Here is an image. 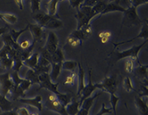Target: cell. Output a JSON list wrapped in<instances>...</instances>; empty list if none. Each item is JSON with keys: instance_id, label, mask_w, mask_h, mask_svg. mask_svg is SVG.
I'll list each match as a JSON object with an SVG mask.
<instances>
[{"instance_id": "cell-16", "label": "cell", "mask_w": 148, "mask_h": 115, "mask_svg": "<svg viewBox=\"0 0 148 115\" xmlns=\"http://www.w3.org/2000/svg\"><path fill=\"white\" fill-rule=\"evenodd\" d=\"M139 65L135 69V74L138 78L140 79L141 83H147V69L148 65H142L141 63H138Z\"/></svg>"}, {"instance_id": "cell-30", "label": "cell", "mask_w": 148, "mask_h": 115, "mask_svg": "<svg viewBox=\"0 0 148 115\" xmlns=\"http://www.w3.org/2000/svg\"><path fill=\"white\" fill-rule=\"evenodd\" d=\"M78 67V63L75 60H68L62 63V69L63 70H67L70 72H75L76 68Z\"/></svg>"}, {"instance_id": "cell-10", "label": "cell", "mask_w": 148, "mask_h": 115, "mask_svg": "<svg viewBox=\"0 0 148 115\" xmlns=\"http://www.w3.org/2000/svg\"><path fill=\"white\" fill-rule=\"evenodd\" d=\"M18 101L22 103L23 104H27L29 106H34L39 111L43 110V104H42V96L41 95H37L34 98L31 99H27V98H21L18 99Z\"/></svg>"}, {"instance_id": "cell-51", "label": "cell", "mask_w": 148, "mask_h": 115, "mask_svg": "<svg viewBox=\"0 0 148 115\" xmlns=\"http://www.w3.org/2000/svg\"><path fill=\"white\" fill-rule=\"evenodd\" d=\"M8 30V27H3V28H1L0 29V35L2 36L3 34H4V33H6Z\"/></svg>"}, {"instance_id": "cell-8", "label": "cell", "mask_w": 148, "mask_h": 115, "mask_svg": "<svg viewBox=\"0 0 148 115\" xmlns=\"http://www.w3.org/2000/svg\"><path fill=\"white\" fill-rule=\"evenodd\" d=\"M102 93L103 92L101 90L100 92L95 93L94 96H90L88 99L84 100L83 103H82V104H81V106L79 108L78 114L76 115H89L90 110V108L93 106L95 100L100 95H101Z\"/></svg>"}, {"instance_id": "cell-29", "label": "cell", "mask_w": 148, "mask_h": 115, "mask_svg": "<svg viewBox=\"0 0 148 115\" xmlns=\"http://www.w3.org/2000/svg\"><path fill=\"white\" fill-rule=\"evenodd\" d=\"M39 74L34 69H29L27 71V73L25 75V78L28 79V80H29L32 83V84H39Z\"/></svg>"}, {"instance_id": "cell-27", "label": "cell", "mask_w": 148, "mask_h": 115, "mask_svg": "<svg viewBox=\"0 0 148 115\" xmlns=\"http://www.w3.org/2000/svg\"><path fill=\"white\" fill-rule=\"evenodd\" d=\"M56 98L64 107H66L71 102V100L73 99V96L71 94H70V93H62L60 92L58 94H56Z\"/></svg>"}, {"instance_id": "cell-3", "label": "cell", "mask_w": 148, "mask_h": 115, "mask_svg": "<svg viewBox=\"0 0 148 115\" xmlns=\"http://www.w3.org/2000/svg\"><path fill=\"white\" fill-rule=\"evenodd\" d=\"M90 11L91 7L81 6L78 8V12L75 14V18L77 19V29L90 23L92 19L90 17Z\"/></svg>"}, {"instance_id": "cell-19", "label": "cell", "mask_w": 148, "mask_h": 115, "mask_svg": "<svg viewBox=\"0 0 148 115\" xmlns=\"http://www.w3.org/2000/svg\"><path fill=\"white\" fill-rule=\"evenodd\" d=\"M135 103L138 113L140 115H147V100H143L140 96H136L135 98Z\"/></svg>"}, {"instance_id": "cell-9", "label": "cell", "mask_w": 148, "mask_h": 115, "mask_svg": "<svg viewBox=\"0 0 148 115\" xmlns=\"http://www.w3.org/2000/svg\"><path fill=\"white\" fill-rule=\"evenodd\" d=\"M59 47V39L57 35L55 34L54 32L50 31L48 34V38H47L46 44L44 47L45 48H46L47 51L50 54H53L55 53V51L57 49V48Z\"/></svg>"}, {"instance_id": "cell-25", "label": "cell", "mask_w": 148, "mask_h": 115, "mask_svg": "<svg viewBox=\"0 0 148 115\" xmlns=\"http://www.w3.org/2000/svg\"><path fill=\"white\" fill-rule=\"evenodd\" d=\"M59 3V0H49L47 3L46 9L47 14L52 17H59L57 15V4Z\"/></svg>"}, {"instance_id": "cell-38", "label": "cell", "mask_w": 148, "mask_h": 115, "mask_svg": "<svg viewBox=\"0 0 148 115\" xmlns=\"http://www.w3.org/2000/svg\"><path fill=\"white\" fill-rule=\"evenodd\" d=\"M40 3H41V0H30L31 10L33 14L40 12Z\"/></svg>"}, {"instance_id": "cell-54", "label": "cell", "mask_w": 148, "mask_h": 115, "mask_svg": "<svg viewBox=\"0 0 148 115\" xmlns=\"http://www.w3.org/2000/svg\"><path fill=\"white\" fill-rule=\"evenodd\" d=\"M61 1H63V0H59V2H61Z\"/></svg>"}, {"instance_id": "cell-24", "label": "cell", "mask_w": 148, "mask_h": 115, "mask_svg": "<svg viewBox=\"0 0 148 115\" xmlns=\"http://www.w3.org/2000/svg\"><path fill=\"white\" fill-rule=\"evenodd\" d=\"M2 39H3V42L4 45H8V46L11 47L12 48L15 49V50H19L20 49L19 44L14 41V39L12 38L9 33H6L3 34L2 35Z\"/></svg>"}, {"instance_id": "cell-34", "label": "cell", "mask_w": 148, "mask_h": 115, "mask_svg": "<svg viewBox=\"0 0 148 115\" xmlns=\"http://www.w3.org/2000/svg\"><path fill=\"white\" fill-rule=\"evenodd\" d=\"M123 87L125 89L126 92H132L133 91L135 88H134V86L132 84V79L129 78V77H125L123 80Z\"/></svg>"}, {"instance_id": "cell-5", "label": "cell", "mask_w": 148, "mask_h": 115, "mask_svg": "<svg viewBox=\"0 0 148 115\" xmlns=\"http://www.w3.org/2000/svg\"><path fill=\"white\" fill-rule=\"evenodd\" d=\"M39 88H45L47 90L50 91L54 94H58V87H59V83H54L51 79L49 73H44L39 74Z\"/></svg>"}, {"instance_id": "cell-11", "label": "cell", "mask_w": 148, "mask_h": 115, "mask_svg": "<svg viewBox=\"0 0 148 115\" xmlns=\"http://www.w3.org/2000/svg\"><path fill=\"white\" fill-rule=\"evenodd\" d=\"M46 108L49 110L55 111L56 113L60 114V115H68L66 113L65 107L63 106L60 103L59 100L55 99L54 101H47L46 102Z\"/></svg>"}, {"instance_id": "cell-46", "label": "cell", "mask_w": 148, "mask_h": 115, "mask_svg": "<svg viewBox=\"0 0 148 115\" xmlns=\"http://www.w3.org/2000/svg\"><path fill=\"white\" fill-rule=\"evenodd\" d=\"M31 44L32 43H30V41H29V40H23V42H21V43H20V44H19L20 49H22V50L27 49L28 48H29V47H30Z\"/></svg>"}, {"instance_id": "cell-2", "label": "cell", "mask_w": 148, "mask_h": 115, "mask_svg": "<svg viewBox=\"0 0 148 115\" xmlns=\"http://www.w3.org/2000/svg\"><path fill=\"white\" fill-rule=\"evenodd\" d=\"M123 19L121 24L125 27H136L139 26L142 23V21L140 20L139 16L136 12V8L134 7H129L125 8V10L123 12Z\"/></svg>"}, {"instance_id": "cell-50", "label": "cell", "mask_w": 148, "mask_h": 115, "mask_svg": "<svg viewBox=\"0 0 148 115\" xmlns=\"http://www.w3.org/2000/svg\"><path fill=\"white\" fill-rule=\"evenodd\" d=\"M15 3L18 5V7L20 8L21 10L23 9V0H14Z\"/></svg>"}, {"instance_id": "cell-41", "label": "cell", "mask_w": 148, "mask_h": 115, "mask_svg": "<svg viewBox=\"0 0 148 115\" xmlns=\"http://www.w3.org/2000/svg\"><path fill=\"white\" fill-rule=\"evenodd\" d=\"M31 85L32 83L29 80H28L26 78H23V81L20 83V84L18 85V86L24 91H28L29 89V88L31 87Z\"/></svg>"}, {"instance_id": "cell-14", "label": "cell", "mask_w": 148, "mask_h": 115, "mask_svg": "<svg viewBox=\"0 0 148 115\" xmlns=\"http://www.w3.org/2000/svg\"><path fill=\"white\" fill-rule=\"evenodd\" d=\"M121 2H119L118 0H113V1H110L109 2V3L106 5V8L103 10L101 15L103 14H109L111 12H116V11H119V12H124L125 10V8L124 7H122L121 4H120Z\"/></svg>"}, {"instance_id": "cell-13", "label": "cell", "mask_w": 148, "mask_h": 115, "mask_svg": "<svg viewBox=\"0 0 148 115\" xmlns=\"http://www.w3.org/2000/svg\"><path fill=\"white\" fill-rule=\"evenodd\" d=\"M33 19L36 22V24H38L41 28L44 29V27L47 24V23L54 17L49 16L47 14L45 13H41V12H38V13H34L33 16H32Z\"/></svg>"}, {"instance_id": "cell-1", "label": "cell", "mask_w": 148, "mask_h": 115, "mask_svg": "<svg viewBox=\"0 0 148 115\" xmlns=\"http://www.w3.org/2000/svg\"><path fill=\"white\" fill-rule=\"evenodd\" d=\"M147 44V40H145L143 44L140 45H136L132 47L131 48L124 50V51H115L112 50V52L108 55L109 57V63L110 66L114 65L116 62L120 61L121 59H123L125 58H131L133 60L140 63L138 60V54L141 50V48Z\"/></svg>"}, {"instance_id": "cell-35", "label": "cell", "mask_w": 148, "mask_h": 115, "mask_svg": "<svg viewBox=\"0 0 148 115\" xmlns=\"http://www.w3.org/2000/svg\"><path fill=\"white\" fill-rule=\"evenodd\" d=\"M135 69V60H133L132 59L128 58L127 60L125 61V71L129 73H132Z\"/></svg>"}, {"instance_id": "cell-7", "label": "cell", "mask_w": 148, "mask_h": 115, "mask_svg": "<svg viewBox=\"0 0 148 115\" xmlns=\"http://www.w3.org/2000/svg\"><path fill=\"white\" fill-rule=\"evenodd\" d=\"M92 72H91V69H89V83L88 84H86L85 86V88H83L82 93H81V95H80V100L79 101L80 106L83 103V101L86 99H88L89 97L91 96V94L93 93L94 91H95L98 88H97V85L96 84H93L92 83Z\"/></svg>"}, {"instance_id": "cell-36", "label": "cell", "mask_w": 148, "mask_h": 115, "mask_svg": "<svg viewBox=\"0 0 148 115\" xmlns=\"http://www.w3.org/2000/svg\"><path fill=\"white\" fill-rule=\"evenodd\" d=\"M76 78H77V73H76L75 72H71L70 76H68L65 78V80H64V84L73 85L75 84V82Z\"/></svg>"}, {"instance_id": "cell-44", "label": "cell", "mask_w": 148, "mask_h": 115, "mask_svg": "<svg viewBox=\"0 0 148 115\" xmlns=\"http://www.w3.org/2000/svg\"><path fill=\"white\" fill-rule=\"evenodd\" d=\"M69 1H70V6L72 8H79L81 6V4L83 3V2L85 0H69Z\"/></svg>"}, {"instance_id": "cell-42", "label": "cell", "mask_w": 148, "mask_h": 115, "mask_svg": "<svg viewBox=\"0 0 148 115\" xmlns=\"http://www.w3.org/2000/svg\"><path fill=\"white\" fill-rule=\"evenodd\" d=\"M129 2H130V6L131 7L137 8V7H139L140 5L147 3L148 0H129Z\"/></svg>"}, {"instance_id": "cell-20", "label": "cell", "mask_w": 148, "mask_h": 115, "mask_svg": "<svg viewBox=\"0 0 148 115\" xmlns=\"http://www.w3.org/2000/svg\"><path fill=\"white\" fill-rule=\"evenodd\" d=\"M79 108H80V104L79 101H77V99L73 98L71 102L65 107L66 113L68 115H76L78 114Z\"/></svg>"}, {"instance_id": "cell-37", "label": "cell", "mask_w": 148, "mask_h": 115, "mask_svg": "<svg viewBox=\"0 0 148 115\" xmlns=\"http://www.w3.org/2000/svg\"><path fill=\"white\" fill-rule=\"evenodd\" d=\"M70 35H71L72 37H74V38H77L79 40H80L81 42L84 41V40H86V39L88 38L86 35L82 33V31L80 30V29H76L75 31H74L73 33H71Z\"/></svg>"}, {"instance_id": "cell-17", "label": "cell", "mask_w": 148, "mask_h": 115, "mask_svg": "<svg viewBox=\"0 0 148 115\" xmlns=\"http://www.w3.org/2000/svg\"><path fill=\"white\" fill-rule=\"evenodd\" d=\"M147 31H148V25H147V23H145L143 25H142L141 31L140 32V33H139L136 37L132 38V39H130V40H126V41H123V42H120V43H116V44H114V48H113V50H115L117 47L119 46V45H121V44L132 43V42H133L134 40H136V38H145L146 40H147Z\"/></svg>"}, {"instance_id": "cell-6", "label": "cell", "mask_w": 148, "mask_h": 115, "mask_svg": "<svg viewBox=\"0 0 148 115\" xmlns=\"http://www.w3.org/2000/svg\"><path fill=\"white\" fill-rule=\"evenodd\" d=\"M97 88L101 89L102 92H106L108 93H113L116 92V77H106L105 79L101 84H96Z\"/></svg>"}, {"instance_id": "cell-23", "label": "cell", "mask_w": 148, "mask_h": 115, "mask_svg": "<svg viewBox=\"0 0 148 115\" xmlns=\"http://www.w3.org/2000/svg\"><path fill=\"white\" fill-rule=\"evenodd\" d=\"M0 109L2 110V112H6L14 109L13 101L8 99L6 96L0 94Z\"/></svg>"}, {"instance_id": "cell-45", "label": "cell", "mask_w": 148, "mask_h": 115, "mask_svg": "<svg viewBox=\"0 0 148 115\" xmlns=\"http://www.w3.org/2000/svg\"><path fill=\"white\" fill-rule=\"evenodd\" d=\"M101 0H85L83 2V3L81 4V6H87V7H93L94 5H95L98 2H100ZM80 6V7H81Z\"/></svg>"}, {"instance_id": "cell-28", "label": "cell", "mask_w": 148, "mask_h": 115, "mask_svg": "<svg viewBox=\"0 0 148 115\" xmlns=\"http://www.w3.org/2000/svg\"><path fill=\"white\" fill-rule=\"evenodd\" d=\"M64 61V54L63 52V49L60 47H58L55 53L52 54V61L53 63H60Z\"/></svg>"}, {"instance_id": "cell-21", "label": "cell", "mask_w": 148, "mask_h": 115, "mask_svg": "<svg viewBox=\"0 0 148 115\" xmlns=\"http://www.w3.org/2000/svg\"><path fill=\"white\" fill-rule=\"evenodd\" d=\"M39 53H33L29 59L23 62V66H26L31 69H34L39 63Z\"/></svg>"}, {"instance_id": "cell-48", "label": "cell", "mask_w": 148, "mask_h": 115, "mask_svg": "<svg viewBox=\"0 0 148 115\" xmlns=\"http://www.w3.org/2000/svg\"><path fill=\"white\" fill-rule=\"evenodd\" d=\"M0 115H18L17 113V110H9V111H6V112H3Z\"/></svg>"}, {"instance_id": "cell-43", "label": "cell", "mask_w": 148, "mask_h": 115, "mask_svg": "<svg viewBox=\"0 0 148 115\" xmlns=\"http://www.w3.org/2000/svg\"><path fill=\"white\" fill-rule=\"evenodd\" d=\"M112 113V110L111 108H106V103H102V107L101 111L99 113H97L95 115H104V114H111Z\"/></svg>"}, {"instance_id": "cell-22", "label": "cell", "mask_w": 148, "mask_h": 115, "mask_svg": "<svg viewBox=\"0 0 148 115\" xmlns=\"http://www.w3.org/2000/svg\"><path fill=\"white\" fill-rule=\"evenodd\" d=\"M14 59L12 56H10L9 54L3 57L1 60H0V67L2 69H3L6 71H11L14 67Z\"/></svg>"}, {"instance_id": "cell-40", "label": "cell", "mask_w": 148, "mask_h": 115, "mask_svg": "<svg viewBox=\"0 0 148 115\" xmlns=\"http://www.w3.org/2000/svg\"><path fill=\"white\" fill-rule=\"evenodd\" d=\"M66 42H67V44H70L71 46L73 47H75L77 46V45H79V44H81V43H82L80 40H79L77 38L72 37L71 35H70V36L67 38Z\"/></svg>"}, {"instance_id": "cell-32", "label": "cell", "mask_w": 148, "mask_h": 115, "mask_svg": "<svg viewBox=\"0 0 148 115\" xmlns=\"http://www.w3.org/2000/svg\"><path fill=\"white\" fill-rule=\"evenodd\" d=\"M28 29H29V24H28L24 29H21V30L19 31H16L14 30V29H10L8 33L10 34V36L12 37L13 39H14V41L15 43H18V40L19 37L23 34L25 31L28 30Z\"/></svg>"}, {"instance_id": "cell-52", "label": "cell", "mask_w": 148, "mask_h": 115, "mask_svg": "<svg viewBox=\"0 0 148 115\" xmlns=\"http://www.w3.org/2000/svg\"><path fill=\"white\" fill-rule=\"evenodd\" d=\"M108 40H109V38H107V37H102L101 38V42L103 44H106V42H108Z\"/></svg>"}, {"instance_id": "cell-4", "label": "cell", "mask_w": 148, "mask_h": 115, "mask_svg": "<svg viewBox=\"0 0 148 115\" xmlns=\"http://www.w3.org/2000/svg\"><path fill=\"white\" fill-rule=\"evenodd\" d=\"M14 87V84L11 78L9 71L0 74V94L8 97Z\"/></svg>"}, {"instance_id": "cell-33", "label": "cell", "mask_w": 148, "mask_h": 115, "mask_svg": "<svg viewBox=\"0 0 148 115\" xmlns=\"http://www.w3.org/2000/svg\"><path fill=\"white\" fill-rule=\"evenodd\" d=\"M110 105H111V110L112 112H114V115L116 114V107H117V103L119 102L120 98L116 95V93H110Z\"/></svg>"}, {"instance_id": "cell-15", "label": "cell", "mask_w": 148, "mask_h": 115, "mask_svg": "<svg viewBox=\"0 0 148 115\" xmlns=\"http://www.w3.org/2000/svg\"><path fill=\"white\" fill-rule=\"evenodd\" d=\"M78 74H77V79H78V90H77V97L79 98L81 95V93L83 88H85V71L81 65V63H78Z\"/></svg>"}, {"instance_id": "cell-39", "label": "cell", "mask_w": 148, "mask_h": 115, "mask_svg": "<svg viewBox=\"0 0 148 115\" xmlns=\"http://www.w3.org/2000/svg\"><path fill=\"white\" fill-rule=\"evenodd\" d=\"M80 30L82 31V33L86 35L87 38H89L90 35H91V33H92V29H91V25L89 23V24H87V25H85V26H83L82 28H80L79 29Z\"/></svg>"}, {"instance_id": "cell-31", "label": "cell", "mask_w": 148, "mask_h": 115, "mask_svg": "<svg viewBox=\"0 0 148 115\" xmlns=\"http://www.w3.org/2000/svg\"><path fill=\"white\" fill-rule=\"evenodd\" d=\"M0 19L9 24H14L18 20V18L12 14H0Z\"/></svg>"}, {"instance_id": "cell-53", "label": "cell", "mask_w": 148, "mask_h": 115, "mask_svg": "<svg viewBox=\"0 0 148 115\" xmlns=\"http://www.w3.org/2000/svg\"><path fill=\"white\" fill-rule=\"evenodd\" d=\"M29 115H39V114H37V113H34V114H31Z\"/></svg>"}, {"instance_id": "cell-18", "label": "cell", "mask_w": 148, "mask_h": 115, "mask_svg": "<svg viewBox=\"0 0 148 115\" xmlns=\"http://www.w3.org/2000/svg\"><path fill=\"white\" fill-rule=\"evenodd\" d=\"M50 66H51V69H50V72L49 73V74L50 77V79L53 82H55L58 79L59 76L60 75V73L62 70V63H56L51 62Z\"/></svg>"}, {"instance_id": "cell-12", "label": "cell", "mask_w": 148, "mask_h": 115, "mask_svg": "<svg viewBox=\"0 0 148 115\" xmlns=\"http://www.w3.org/2000/svg\"><path fill=\"white\" fill-rule=\"evenodd\" d=\"M29 30L30 31L33 41L35 43H40L43 39V28H41L38 24L29 23Z\"/></svg>"}, {"instance_id": "cell-47", "label": "cell", "mask_w": 148, "mask_h": 115, "mask_svg": "<svg viewBox=\"0 0 148 115\" xmlns=\"http://www.w3.org/2000/svg\"><path fill=\"white\" fill-rule=\"evenodd\" d=\"M17 113L18 115H29V109L27 108H20L17 109Z\"/></svg>"}, {"instance_id": "cell-26", "label": "cell", "mask_w": 148, "mask_h": 115, "mask_svg": "<svg viewBox=\"0 0 148 115\" xmlns=\"http://www.w3.org/2000/svg\"><path fill=\"white\" fill-rule=\"evenodd\" d=\"M63 27V22L59 19V18H52L47 24L44 27V29H60Z\"/></svg>"}, {"instance_id": "cell-49", "label": "cell", "mask_w": 148, "mask_h": 115, "mask_svg": "<svg viewBox=\"0 0 148 115\" xmlns=\"http://www.w3.org/2000/svg\"><path fill=\"white\" fill-rule=\"evenodd\" d=\"M111 36V33L110 32H109V31H104V32H102L101 33H100L99 34V37H101V38H102V37H107V38H110Z\"/></svg>"}]
</instances>
